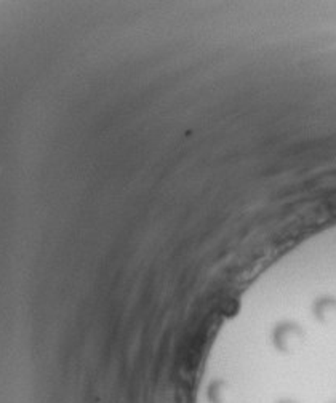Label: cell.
I'll return each instance as SVG.
<instances>
[{
  "label": "cell",
  "instance_id": "6da1fadb",
  "mask_svg": "<svg viewBox=\"0 0 336 403\" xmlns=\"http://www.w3.org/2000/svg\"><path fill=\"white\" fill-rule=\"evenodd\" d=\"M313 316L322 325H330L336 322V298L332 294L319 296L313 303Z\"/></svg>",
  "mask_w": 336,
  "mask_h": 403
}]
</instances>
